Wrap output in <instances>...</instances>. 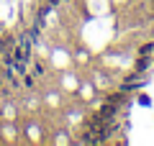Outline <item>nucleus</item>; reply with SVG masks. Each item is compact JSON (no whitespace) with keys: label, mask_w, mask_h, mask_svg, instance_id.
Returning <instances> with one entry per match:
<instances>
[{"label":"nucleus","mask_w":154,"mask_h":146,"mask_svg":"<svg viewBox=\"0 0 154 146\" xmlns=\"http://www.w3.org/2000/svg\"><path fill=\"white\" fill-rule=\"evenodd\" d=\"M21 80H23V87H26V90H36V77H33L31 72L21 75Z\"/></svg>","instance_id":"nucleus-5"},{"label":"nucleus","mask_w":154,"mask_h":146,"mask_svg":"<svg viewBox=\"0 0 154 146\" xmlns=\"http://www.w3.org/2000/svg\"><path fill=\"white\" fill-rule=\"evenodd\" d=\"M154 54V41H146L139 46V56H152Z\"/></svg>","instance_id":"nucleus-6"},{"label":"nucleus","mask_w":154,"mask_h":146,"mask_svg":"<svg viewBox=\"0 0 154 146\" xmlns=\"http://www.w3.org/2000/svg\"><path fill=\"white\" fill-rule=\"evenodd\" d=\"M46 3H49L51 8H57V5H59V3H62V0H46Z\"/></svg>","instance_id":"nucleus-8"},{"label":"nucleus","mask_w":154,"mask_h":146,"mask_svg":"<svg viewBox=\"0 0 154 146\" xmlns=\"http://www.w3.org/2000/svg\"><path fill=\"white\" fill-rule=\"evenodd\" d=\"M105 103H113V105H118V108H121L123 103H126V90H113V92H108V95H105Z\"/></svg>","instance_id":"nucleus-1"},{"label":"nucleus","mask_w":154,"mask_h":146,"mask_svg":"<svg viewBox=\"0 0 154 146\" xmlns=\"http://www.w3.org/2000/svg\"><path fill=\"white\" fill-rule=\"evenodd\" d=\"M136 103H139V105H144V108H146V105H152V100H149V95H144V92H141V95L136 97Z\"/></svg>","instance_id":"nucleus-7"},{"label":"nucleus","mask_w":154,"mask_h":146,"mask_svg":"<svg viewBox=\"0 0 154 146\" xmlns=\"http://www.w3.org/2000/svg\"><path fill=\"white\" fill-rule=\"evenodd\" d=\"M16 46V36L13 33H0V51H11Z\"/></svg>","instance_id":"nucleus-2"},{"label":"nucleus","mask_w":154,"mask_h":146,"mask_svg":"<svg viewBox=\"0 0 154 146\" xmlns=\"http://www.w3.org/2000/svg\"><path fill=\"white\" fill-rule=\"evenodd\" d=\"M149 64H152V59H149V56H139V59H136V67H134V69H136L139 75H144V72L149 69Z\"/></svg>","instance_id":"nucleus-4"},{"label":"nucleus","mask_w":154,"mask_h":146,"mask_svg":"<svg viewBox=\"0 0 154 146\" xmlns=\"http://www.w3.org/2000/svg\"><path fill=\"white\" fill-rule=\"evenodd\" d=\"M33 62V67H31V75L36 77V80H41V77L46 75V64H44V59H31Z\"/></svg>","instance_id":"nucleus-3"}]
</instances>
